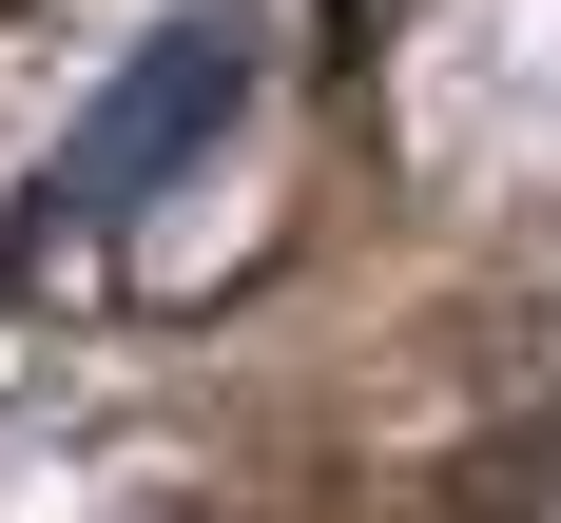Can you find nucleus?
Masks as SVG:
<instances>
[{
	"label": "nucleus",
	"instance_id": "1",
	"mask_svg": "<svg viewBox=\"0 0 561 523\" xmlns=\"http://www.w3.org/2000/svg\"><path fill=\"white\" fill-rule=\"evenodd\" d=\"M232 116H252V20H174V39L39 156V214H58V232H116L174 156H194V136H232Z\"/></svg>",
	"mask_w": 561,
	"mask_h": 523
},
{
	"label": "nucleus",
	"instance_id": "3",
	"mask_svg": "<svg viewBox=\"0 0 561 523\" xmlns=\"http://www.w3.org/2000/svg\"><path fill=\"white\" fill-rule=\"evenodd\" d=\"M368 20H388V0H330V58H368Z\"/></svg>",
	"mask_w": 561,
	"mask_h": 523
},
{
	"label": "nucleus",
	"instance_id": "2",
	"mask_svg": "<svg viewBox=\"0 0 561 523\" xmlns=\"http://www.w3.org/2000/svg\"><path fill=\"white\" fill-rule=\"evenodd\" d=\"M39 252H58V214H39V194H20V214H0V291L39 272Z\"/></svg>",
	"mask_w": 561,
	"mask_h": 523
}]
</instances>
